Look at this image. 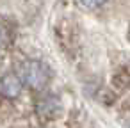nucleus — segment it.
<instances>
[{
    "mask_svg": "<svg viewBox=\"0 0 130 128\" xmlns=\"http://www.w3.org/2000/svg\"><path fill=\"white\" fill-rule=\"evenodd\" d=\"M50 69L46 64H43L41 61H25L22 64V82L25 85H29L30 89H45V85L50 82Z\"/></svg>",
    "mask_w": 130,
    "mask_h": 128,
    "instance_id": "obj_1",
    "label": "nucleus"
},
{
    "mask_svg": "<svg viewBox=\"0 0 130 128\" xmlns=\"http://www.w3.org/2000/svg\"><path fill=\"white\" fill-rule=\"evenodd\" d=\"M36 112L41 119H54L61 112V100L54 94L43 96V98H39V101L36 105Z\"/></svg>",
    "mask_w": 130,
    "mask_h": 128,
    "instance_id": "obj_2",
    "label": "nucleus"
},
{
    "mask_svg": "<svg viewBox=\"0 0 130 128\" xmlns=\"http://www.w3.org/2000/svg\"><path fill=\"white\" fill-rule=\"evenodd\" d=\"M23 89V82L16 73H6L0 80V91L6 98H16Z\"/></svg>",
    "mask_w": 130,
    "mask_h": 128,
    "instance_id": "obj_3",
    "label": "nucleus"
},
{
    "mask_svg": "<svg viewBox=\"0 0 130 128\" xmlns=\"http://www.w3.org/2000/svg\"><path fill=\"white\" fill-rule=\"evenodd\" d=\"M103 2H105V0H80V4H82L84 7H87V9H96V7H100Z\"/></svg>",
    "mask_w": 130,
    "mask_h": 128,
    "instance_id": "obj_4",
    "label": "nucleus"
},
{
    "mask_svg": "<svg viewBox=\"0 0 130 128\" xmlns=\"http://www.w3.org/2000/svg\"><path fill=\"white\" fill-rule=\"evenodd\" d=\"M6 43H7V30L0 25V50L6 46Z\"/></svg>",
    "mask_w": 130,
    "mask_h": 128,
    "instance_id": "obj_5",
    "label": "nucleus"
}]
</instances>
